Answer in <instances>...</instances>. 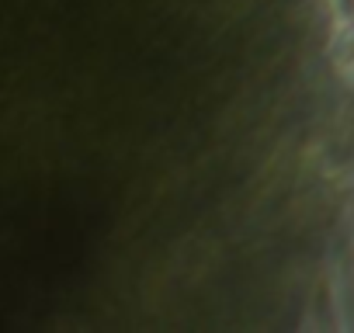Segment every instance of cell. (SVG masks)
Segmentation results:
<instances>
[{
	"label": "cell",
	"mask_w": 354,
	"mask_h": 333,
	"mask_svg": "<svg viewBox=\"0 0 354 333\" xmlns=\"http://www.w3.org/2000/svg\"><path fill=\"white\" fill-rule=\"evenodd\" d=\"M333 56H337V63H351V59H354V15H351L347 28L340 32V39H337V49H333Z\"/></svg>",
	"instance_id": "obj_1"
},
{
	"label": "cell",
	"mask_w": 354,
	"mask_h": 333,
	"mask_svg": "<svg viewBox=\"0 0 354 333\" xmlns=\"http://www.w3.org/2000/svg\"><path fill=\"white\" fill-rule=\"evenodd\" d=\"M330 4H333L337 18H351L354 15V0H330Z\"/></svg>",
	"instance_id": "obj_2"
}]
</instances>
